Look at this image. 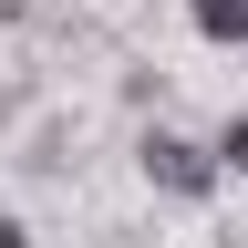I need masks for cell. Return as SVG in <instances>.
Listing matches in <instances>:
<instances>
[{
  "instance_id": "obj_1",
  "label": "cell",
  "mask_w": 248,
  "mask_h": 248,
  "mask_svg": "<svg viewBox=\"0 0 248 248\" xmlns=\"http://www.w3.org/2000/svg\"><path fill=\"white\" fill-rule=\"evenodd\" d=\"M135 166H145V186H166L176 207H207V197H217V155H207L197 135H176V124H155V135L135 145Z\"/></svg>"
},
{
  "instance_id": "obj_4",
  "label": "cell",
  "mask_w": 248,
  "mask_h": 248,
  "mask_svg": "<svg viewBox=\"0 0 248 248\" xmlns=\"http://www.w3.org/2000/svg\"><path fill=\"white\" fill-rule=\"evenodd\" d=\"M0 248H31V228H21V217H11V207H0Z\"/></svg>"
},
{
  "instance_id": "obj_3",
  "label": "cell",
  "mask_w": 248,
  "mask_h": 248,
  "mask_svg": "<svg viewBox=\"0 0 248 248\" xmlns=\"http://www.w3.org/2000/svg\"><path fill=\"white\" fill-rule=\"evenodd\" d=\"M207 155H217V176H248V114L217 124V145H207Z\"/></svg>"
},
{
  "instance_id": "obj_2",
  "label": "cell",
  "mask_w": 248,
  "mask_h": 248,
  "mask_svg": "<svg viewBox=\"0 0 248 248\" xmlns=\"http://www.w3.org/2000/svg\"><path fill=\"white\" fill-rule=\"evenodd\" d=\"M186 21H197L217 52H248V0H186Z\"/></svg>"
}]
</instances>
